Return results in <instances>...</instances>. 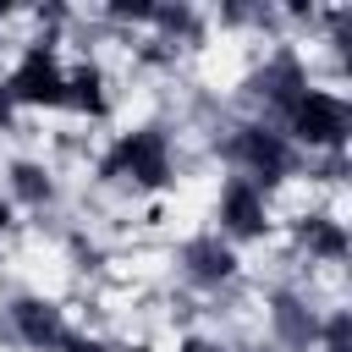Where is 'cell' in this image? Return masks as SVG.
Wrapping results in <instances>:
<instances>
[{
  "instance_id": "6da1fadb",
  "label": "cell",
  "mask_w": 352,
  "mask_h": 352,
  "mask_svg": "<svg viewBox=\"0 0 352 352\" xmlns=\"http://www.w3.org/2000/svg\"><path fill=\"white\" fill-rule=\"evenodd\" d=\"M99 176L104 182H138V187H165L170 182V148L154 126L143 132H121L116 148L99 160Z\"/></svg>"
},
{
  "instance_id": "7a4b0ae2",
  "label": "cell",
  "mask_w": 352,
  "mask_h": 352,
  "mask_svg": "<svg viewBox=\"0 0 352 352\" xmlns=\"http://www.w3.org/2000/svg\"><path fill=\"white\" fill-rule=\"evenodd\" d=\"M286 132H292L297 143H308V148H341L346 132H352V116H346V104H341L336 94L302 88L297 104L286 110Z\"/></svg>"
},
{
  "instance_id": "3957f363",
  "label": "cell",
  "mask_w": 352,
  "mask_h": 352,
  "mask_svg": "<svg viewBox=\"0 0 352 352\" xmlns=\"http://www.w3.org/2000/svg\"><path fill=\"white\" fill-rule=\"evenodd\" d=\"M0 94L11 99V110H16V104H33V110L66 104V72L55 66V50H50V44H33V50L16 60V72L6 77Z\"/></svg>"
},
{
  "instance_id": "277c9868",
  "label": "cell",
  "mask_w": 352,
  "mask_h": 352,
  "mask_svg": "<svg viewBox=\"0 0 352 352\" xmlns=\"http://www.w3.org/2000/svg\"><path fill=\"white\" fill-rule=\"evenodd\" d=\"M231 160L248 165L242 182H253L258 192L292 170V148H286V138L270 132V126H236V138H231Z\"/></svg>"
},
{
  "instance_id": "5b68a950",
  "label": "cell",
  "mask_w": 352,
  "mask_h": 352,
  "mask_svg": "<svg viewBox=\"0 0 352 352\" xmlns=\"http://www.w3.org/2000/svg\"><path fill=\"white\" fill-rule=\"evenodd\" d=\"M11 324H16V336L28 341V346H60L72 330H66V319H60V308L55 302H44V297H22L16 308H11Z\"/></svg>"
},
{
  "instance_id": "8992f818",
  "label": "cell",
  "mask_w": 352,
  "mask_h": 352,
  "mask_svg": "<svg viewBox=\"0 0 352 352\" xmlns=\"http://www.w3.org/2000/svg\"><path fill=\"white\" fill-rule=\"evenodd\" d=\"M302 88H308V72H302V60H297L292 50H280V55H275V60L253 77V94H264L280 116L297 104V94H302Z\"/></svg>"
},
{
  "instance_id": "52a82bcc",
  "label": "cell",
  "mask_w": 352,
  "mask_h": 352,
  "mask_svg": "<svg viewBox=\"0 0 352 352\" xmlns=\"http://www.w3.org/2000/svg\"><path fill=\"white\" fill-rule=\"evenodd\" d=\"M220 220H226V231H236V236H258V231L270 226V220H264V192L236 176V182L220 192Z\"/></svg>"
},
{
  "instance_id": "ba28073f",
  "label": "cell",
  "mask_w": 352,
  "mask_h": 352,
  "mask_svg": "<svg viewBox=\"0 0 352 352\" xmlns=\"http://www.w3.org/2000/svg\"><path fill=\"white\" fill-rule=\"evenodd\" d=\"M182 264H187V275H192V280L214 286V280H231L236 253H231L220 236H192V242H187V253H182Z\"/></svg>"
},
{
  "instance_id": "9c48e42d",
  "label": "cell",
  "mask_w": 352,
  "mask_h": 352,
  "mask_svg": "<svg viewBox=\"0 0 352 352\" xmlns=\"http://www.w3.org/2000/svg\"><path fill=\"white\" fill-rule=\"evenodd\" d=\"M66 104L82 110V116H104V77H99V66H77L66 77Z\"/></svg>"
},
{
  "instance_id": "30bf717a",
  "label": "cell",
  "mask_w": 352,
  "mask_h": 352,
  "mask_svg": "<svg viewBox=\"0 0 352 352\" xmlns=\"http://www.w3.org/2000/svg\"><path fill=\"white\" fill-rule=\"evenodd\" d=\"M297 236H302L308 253H319V258H346V231H341L336 220H324V214H314Z\"/></svg>"
},
{
  "instance_id": "8fae6325",
  "label": "cell",
  "mask_w": 352,
  "mask_h": 352,
  "mask_svg": "<svg viewBox=\"0 0 352 352\" xmlns=\"http://www.w3.org/2000/svg\"><path fill=\"white\" fill-rule=\"evenodd\" d=\"M11 192H16L22 204H44V198H50V176L22 160V165H11Z\"/></svg>"
},
{
  "instance_id": "7c38bea8",
  "label": "cell",
  "mask_w": 352,
  "mask_h": 352,
  "mask_svg": "<svg viewBox=\"0 0 352 352\" xmlns=\"http://www.w3.org/2000/svg\"><path fill=\"white\" fill-rule=\"evenodd\" d=\"M275 319H280V330H286V341H297V346L319 336V330H314V319H302L292 297H280V302H275Z\"/></svg>"
},
{
  "instance_id": "4fadbf2b",
  "label": "cell",
  "mask_w": 352,
  "mask_h": 352,
  "mask_svg": "<svg viewBox=\"0 0 352 352\" xmlns=\"http://www.w3.org/2000/svg\"><path fill=\"white\" fill-rule=\"evenodd\" d=\"M60 346H66V352H110L104 341H88V336H66Z\"/></svg>"
},
{
  "instance_id": "5bb4252c",
  "label": "cell",
  "mask_w": 352,
  "mask_h": 352,
  "mask_svg": "<svg viewBox=\"0 0 352 352\" xmlns=\"http://www.w3.org/2000/svg\"><path fill=\"white\" fill-rule=\"evenodd\" d=\"M182 352H220V346H214V341H198V336H192V341H182Z\"/></svg>"
},
{
  "instance_id": "9a60e30c",
  "label": "cell",
  "mask_w": 352,
  "mask_h": 352,
  "mask_svg": "<svg viewBox=\"0 0 352 352\" xmlns=\"http://www.w3.org/2000/svg\"><path fill=\"white\" fill-rule=\"evenodd\" d=\"M6 121H11V99L0 94V126H6Z\"/></svg>"
}]
</instances>
